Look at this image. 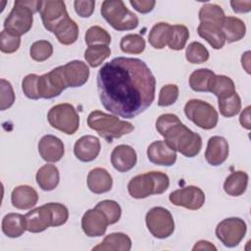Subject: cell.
<instances>
[{"label":"cell","mask_w":251,"mask_h":251,"mask_svg":"<svg viewBox=\"0 0 251 251\" xmlns=\"http://www.w3.org/2000/svg\"><path fill=\"white\" fill-rule=\"evenodd\" d=\"M95 208L100 210L105 215L109 225H113L119 222L122 215L121 206L114 200H102L96 204Z\"/></svg>","instance_id":"60d3db41"},{"label":"cell","mask_w":251,"mask_h":251,"mask_svg":"<svg viewBox=\"0 0 251 251\" xmlns=\"http://www.w3.org/2000/svg\"><path fill=\"white\" fill-rule=\"evenodd\" d=\"M111 55V49L107 45L95 44L88 46L84 51V59L92 68L99 67Z\"/></svg>","instance_id":"d6a6232c"},{"label":"cell","mask_w":251,"mask_h":251,"mask_svg":"<svg viewBox=\"0 0 251 251\" xmlns=\"http://www.w3.org/2000/svg\"><path fill=\"white\" fill-rule=\"evenodd\" d=\"M47 120L52 127L69 135L75 133L79 127V116L69 103L53 106L47 114Z\"/></svg>","instance_id":"ba28073f"},{"label":"cell","mask_w":251,"mask_h":251,"mask_svg":"<svg viewBox=\"0 0 251 251\" xmlns=\"http://www.w3.org/2000/svg\"><path fill=\"white\" fill-rule=\"evenodd\" d=\"M130 5L139 13L147 14L153 10L156 2L154 0H130Z\"/></svg>","instance_id":"c3c4849f"},{"label":"cell","mask_w":251,"mask_h":251,"mask_svg":"<svg viewBox=\"0 0 251 251\" xmlns=\"http://www.w3.org/2000/svg\"><path fill=\"white\" fill-rule=\"evenodd\" d=\"M67 83L63 75V67L59 66L47 74L38 75L37 93L39 98L51 99L59 96L66 88Z\"/></svg>","instance_id":"7c38bea8"},{"label":"cell","mask_w":251,"mask_h":251,"mask_svg":"<svg viewBox=\"0 0 251 251\" xmlns=\"http://www.w3.org/2000/svg\"><path fill=\"white\" fill-rule=\"evenodd\" d=\"M189 37L188 28L183 25H171L168 46L173 50H181L185 47L186 41Z\"/></svg>","instance_id":"e575fe53"},{"label":"cell","mask_w":251,"mask_h":251,"mask_svg":"<svg viewBox=\"0 0 251 251\" xmlns=\"http://www.w3.org/2000/svg\"><path fill=\"white\" fill-rule=\"evenodd\" d=\"M75 13L81 18H88L94 12L95 1L93 0H75L74 2Z\"/></svg>","instance_id":"7dc6e473"},{"label":"cell","mask_w":251,"mask_h":251,"mask_svg":"<svg viewBox=\"0 0 251 251\" xmlns=\"http://www.w3.org/2000/svg\"><path fill=\"white\" fill-rule=\"evenodd\" d=\"M248 175L243 171L231 173L224 182V190L229 196H240L247 188Z\"/></svg>","instance_id":"4dcf8cb0"},{"label":"cell","mask_w":251,"mask_h":251,"mask_svg":"<svg viewBox=\"0 0 251 251\" xmlns=\"http://www.w3.org/2000/svg\"><path fill=\"white\" fill-rule=\"evenodd\" d=\"M230 6L232 8V11L237 14L248 13L251 11V1L250 0H244V1L232 0V1H230Z\"/></svg>","instance_id":"681fc988"},{"label":"cell","mask_w":251,"mask_h":251,"mask_svg":"<svg viewBox=\"0 0 251 251\" xmlns=\"http://www.w3.org/2000/svg\"><path fill=\"white\" fill-rule=\"evenodd\" d=\"M170 185L169 176L162 172H148L133 176L128 184L129 195L135 199H143L153 194L164 193Z\"/></svg>","instance_id":"8992f818"},{"label":"cell","mask_w":251,"mask_h":251,"mask_svg":"<svg viewBox=\"0 0 251 251\" xmlns=\"http://www.w3.org/2000/svg\"><path fill=\"white\" fill-rule=\"evenodd\" d=\"M102 17L116 30H131L137 27L138 18L122 0H105L100 9Z\"/></svg>","instance_id":"52a82bcc"},{"label":"cell","mask_w":251,"mask_h":251,"mask_svg":"<svg viewBox=\"0 0 251 251\" xmlns=\"http://www.w3.org/2000/svg\"><path fill=\"white\" fill-rule=\"evenodd\" d=\"M169 200L175 206L184 207L188 210H198L205 203V193L194 185H188L170 193Z\"/></svg>","instance_id":"4fadbf2b"},{"label":"cell","mask_w":251,"mask_h":251,"mask_svg":"<svg viewBox=\"0 0 251 251\" xmlns=\"http://www.w3.org/2000/svg\"><path fill=\"white\" fill-rule=\"evenodd\" d=\"M216 74L209 69H198L189 76V86L197 92H210L214 84Z\"/></svg>","instance_id":"f1b7e54d"},{"label":"cell","mask_w":251,"mask_h":251,"mask_svg":"<svg viewBox=\"0 0 251 251\" xmlns=\"http://www.w3.org/2000/svg\"><path fill=\"white\" fill-rule=\"evenodd\" d=\"M225 12L221 6L216 4H204L198 14V18L200 23H209L215 24L221 26L224 19H225Z\"/></svg>","instance_id":"836d02e7"},{"label":"cell","mask_w":251,"mask_h":251,"mask_svg":"<svg viewBox=\"0 0 251 251\" xmlns=\"http://www.w3.org/2000/svg\"><path fill=\"white\" fill-rule=\"evenodd\" d=\"M247 230L245 222L240 218H227L216 227L217 238L226 247H235L244 238Z\"/></svg>","instance_id":"8fae6325"},{"label":"cell","mask_w":251,"mask_h":251,"mask_svg":"<svg viewBox=\"0 0 251 251\" xmlns=\"http://www.w3.org/2000/svg\"><path fill=\"white\" fill-rule=\"evenodd\" d=\"M229 148L226 139L223 136L215 135L209 138L205 151V159L212 166L222 165L228 157Z\"/></svg>","instance_id":"ffe728a7"},{"label":"cell","mask_w":251,"mask_h":251,"mask_svg":"<svg viewBox=\"0 0 251 251\" xmlns=\"http://www.w3.org/2000/svg\"><path fill=\"white\" fill-rule=\"evenodd\" d=\"M87 186L93 193H105L112 189L113 178L105 169L94 168L88 173Z\"/></svg>","instance_id":"603a6c76"},{"label":"cell","mask_w":251,"mask_h":251,"mask_svg":"<svg viewBox=\"0 0 251 251\" xmlns=\"http://www.w3.org/2000/svg\"><path fill=\"white\" fill-rule=\"evenodd\" d=\"M84 40L88 46L95 44H102L108 46L111 43V35L106 29L102 28L101 26L93 25L86 30Z\"/></svg>","instance_id":"ab89813d"},{"label":"cell","mask_w":251,"mask_h":251,"mask_svg":"<svg viewBox=\"0 0 251 251\" xmlns=\"http://www.w3.org/2000/svg\"><path fill=\"white\" fill-rule=\"evenodd\" d=\"M136 152L129 145H118L111 153V163L113 167L121 173H126L131 170L136 165Z\"/></svg>","instance_id":"d6986e66"},{"label":"cell","mask_w":251,"mask_h":251,"mask_svg":"<svg viewBox=\"0 0 251 251\" xmlns=\"http://www.w3.org/2000/svg\"><path fill=\"white\" fill-rule=\"evenodd\" d=\"M210 92L215 94L218 97V100H220L231 96L236 91L234 82L230 77L224 75H216L214 84Z\"/></svg>","instance_id":"d590c367"},{"label":"cell","mask_w":251,"mask_h":251,"mask_svg":"<svg viewBox=\"0 0 251 251\" xmlns=\"http://www.w3.org/2000/svg\"><path fill=\"white\" fill-rule=\"evenodd\" d=\"M21 44V36L13 35L6 30H2L0 33V50L3 53L11 54L16 52Z\"/></svg>","instance_id":"f6af8a7d"},{"label":"cell","mask_w":251,"mask_h":251,"mask_svg":"<svg viewBox=\"0 0 251 251\" xmlns=\"http://www.w3.org/2000/svg\"><path fill=\"white\" fill-rule=\"evenodd\" d=\"M241 65L247 74H250V51H246L241 57Z\"/></svg>","instance_id":"f5cc1de1"},{"label":"cell","mask_w":251,"mask_h":251,"mask_svg":"<svg viewBox=\"0 0 251 251\" xmlns=\"http://www.w3.org/2000/svg\"><path fill=\"white\" fill-rule=\"evenodd\" d=\"M38 201L36 190L29 185H19L11 193L12 205L20 210H28L35 206Z\"/></svg>","instance_id":"7402d4cb"},{"label":"cell","mask_w":251,"mask_h":251,"mask_svg":"<svg viewBox=\"0 0 251 251\" xmlns=\"http://www.w3.org/2000/svg\"><path fill=\"white\" fill-rule=\"evenodd\" d=\"M218 105L222 116L226 118H231L240 112L241 99L239 95L235 92L229 97L218 100Z\"/></svg>","instance_id":"74e56055"},{"label":"cell","mask_w":251,"mask_h":251,"mask_svg":"<svg viewBox=\"0 0 251 251\" xmlns=\"http://www.w3.org/2000/svg\"><path fill=\"white\" fill-rule=\"evenodd\" d=\"M53 54V46L47 40H38L31 44L29 55L36 62H43Z\"/></svg>","instance_id":"b9f144b4"},{"label":"cell","mask_w":251,"mask_h":251,"mask_svg":"<svg viewBox=\"0 0 251 251\" xmlns=\"http://www.w3.org/2000/svg\"><path fill=\"white\" fill-rule=\"evenodd\" d=\"M87 126L108 142H112L113 139L120 138L134 130L131 123L120 120L116 116L106 114L99 110L92 111L88 115Z\"/></svg>","instance_id":"5b68a950"},{"label":"cell","mask_w":251,"mask_h":251,"mask_svg":"<svg viewBox=\"0 0 251 251\" xmlns=\"http://www.w3.org/2000/svg\"><path fill=\"white\" fill-rule=\"evenodd\" d=\"M131 248V239L123 232H113L108 234L101 243L94 246L92 250L99 251H129Z\"/></svg>","instance_id":"cb8c5ba5"},{"label":"cell","mask_w":251,"mask_h":251,"mask_svg":"<svg viewBox=\"0 0 251 251\" xmlns=\"http://www.w3.org/2000/svg\"><path fill=\"white\" fill-rule=\"evenodd\" d=\"M36 182L38 186L44 191H51L55 189L60 181L59 170L55 165L46 164L39 168L36 173Z\"/></svg>","instance_id":"484cf974"},{"label":"cell","mask_w":251,"mask_h":251,"mask_svg":"<svg viewBox=\"0 0 251 251\" xmlns=\"http://www.w3.org/2000/svg\"><path fill=\"white\" fill-rule=\"evenodd\" d=\"M38 152L44 161L56 163L63 158L65 146L63 141L57 136L46 134L38 142Z\"/></svg>","instance_id":"e0dca14e"},{"label":"cell","mask_w":251,"mask_h":251,"mask_svg":"<svg viewBox=\"0 0 251 251\" xmlns=\"http://www.w3.org/2000/svg\"><path fill=\"white\" fill-rule=\"evenodd\" d=\"M1 227L6 236L11 238L20 237L26 230L25 218L18 213H9L4 216Z\"/></svg>","instance_id":"4316f807"},{"label":"cell","mask_w":251,"mask_h":251,"mask_svg":"<svg viewBox=\"0 0 251 251\" xmlns=\"http://www.w3.org/2000/svg\"><path fill=\"white\" fill-rule=\"evenodd\" d=\"M120 48L126 54H140L145 49V40L139 34L129 33L122 37Z\"/></svg>","instance_id":"8d00e7d4"},{"label":"cell","mask_w":251,"mask_h":251,"mask_svg":"<svg viewBox=\"0 0 251 251\" xmlns=\"http://www.w3.org/2000/svg\"><path fill=\"white\" fill-rule=\"evenodd\" d=\"M39 14L44 27L50 32H53L55 27L69 16L65 2L59 0L41 1Z\"/></svg>","instance_id":"5bb4252c"},{"label":"cell","mask_w":251,"mask_h":251,"mask_svg":"<svg viewBox=\"0 0 251 251\" xmlns=\"http://www.w3.org/2000/svg\"><path fill=\"white\" fill-rule=\"evenodd\" d=\"M185 58L191 64H202L208 61L209 51L202 43L193 41L186 47Z\"/></svg>","instance_id":"f35d334b"},{"label":"cell","mask_w":251,"mask_h":251,"mask_svg":"<svg viewBox=\"0 0 251 251\" xmlns=\"http://www.w3.org/2000/svg\"><path fill=\"white\" fill-rule=\"evenodd\" d=\"M171 25L168 23H158L150 30L148 35V41L155 49H163L168 45L169 33Z\"/></svg>","instance_id":"1f68e13d"},{"label":"cell","mask_w":251,"mask_h":251,"mask_svg":"<svg viewBox=\"0 0 251 251\" xmlns=\"http://www.w3.org/2000/svg\"><path fill=\"white\" fill-rule=\"evenodd\" d=\"M200 37L204 38L214 49H222L226 43L221 26L215 24L200 23L197 27Z\"/></svg>","instance_id":"f546056e"},{"label":"cell","mask_w":251,"mask_h":251,"mask_svg":"<svg viewBox=\"0 0 251 251\" xmlns=\"http://www.w3.org/2000/svg\"><path fill=\"white\" fill-rule=\"evenodd\" d=\"M58 41L63 45H71L77 40L78 25L68 16L53 30Z\"/></svg>","instance_id":"83f0119b"},{"label":"cell","mask_w":251,"mask_h":251,"mask_svg":"<svg viewBox=\"0 0 251 251\" xmlns=\"http://www.w3.org/2000/svg\"><path fill=\"white\" fill-rule=\"evenodd\" d=\"M178 87L176 84L164 85L159 93L158 105L160 107H167L173 105L178 98Z\"/></svg>","instance_id":"7bdbcfd3"},{"label":"cell","mask_w":251,"mask_h":251,"mask_svg":"<svg viewBox=\"0 0 251 251\" xmlns=\"http://www.w3.org/2000/svg\"><path fill=\"white\" fill-rule=\"evenodd\" d=\"M221 29L225 40L228 43L241 40L246 33V25L244 22L236 17H225Z\"/></svg>","instance_id":"d4e9b609"},{"label":"cell","mask_w":251,"mask_h":251,"mask_svg":"<svg viewBox=\"0 0 251 251\" xmlns=\"http://www.w3.org/2000/svg\"><path fill=\"white\" fill-rule=\"evenodd\" d=\"M192 250H217V247L207 240H199L195 243Z\"/></svg>","instance_id":"816d5d0a"},{"label":"cell","mask_w":251,"mask_h":251,"mask_svg":"<svg viewBox=\"0 0 251 251\" xmlns=\"http://www.w3.org/2000/svg\"><path fill=\"white\" fill-rule=\"evenodd\" d=\"M62 67L68 87H79L88 80L89 68L84 62L74 60Z\"/></svg>","instance_id":"ac0fdd59"},{"label":"cell","mask_w":251,"mask_h":251,"mask_svg":"<svg viewBox=\"0 0 251 251\" xmlns=\"http://www.w3.org/2000/svg\"><path fill=\"white\" fill-rule=\"evenodd\" d=\"M147 157L155 165L170 167L176 161V151L165 140H157L148 146Z\"/></svg>","instance_id":"2e32d148"},{"label":"cell","mask_w":251,"mask_h":251,"mask_svg":"<svg viewBox=\"0 0 251 251\" xmlns=\"http://www.w3.org/2000/svg\"><path fill=\"white\" fill-rule=\"evenodd\" d=\"M156 129L171 147L185 157H195L202 149L201 136L184 126L175 114L159 116Z\"/></svg>","instance_id":"7a4b0ae2"},{"label":"cell","mask_w":251,"mask_h":251,"mask_svg":"<svg viewBox=\"0 0 251 251\" xmlns=\"http://www.w3.org/2000/svg\"><path fill=\"white\" fill-rule=\"evenodd\" d=\"M250 109L251 107L250 106H247L246 108L243 109V111L241 112L240 114V117H239V123L240 125L246 128V129H250L251 128V124H250Z\"/></svg>","instance_id":"f907efd6"},{"label":"cell","mask_w":251,"mask_h":251,"mask_svg":"<svg viewBox=\"0 0 251 251\" xmlns=\"http://www.w3.org/2000/svg\"><path fill=\"white\" fill-rule=\"evenodd\" d=\"M101 144L93 135H83L78 138L74 146L75 156L81 162H91L99 155Z\"/></svg>","instance_id":"44dd1931"},{"label":"cell","mask_w":251,"mask_h":251,"mask_svg":"<svg viewBox=\"0 0 251 251\" xmlns=\"http://www.w3.org/2000/svg\"><path fill=\"white\" fill-rule=\"evenodd\" d=\"M0 109L4 111L13 106L15 102V92L12 87V84L4 79H0Z\"/></svg>","instance_id":"ee69618b"},{"label":"cell","mask_w":251,"mask_h":251,"mask_svg":"<svg viewBox=\"0 0 251 251\" xmlns=\"http://www.w3.org/2000/svg\"><path fill=\"white\" fill-rule=\"evenodd\" d=\"M145 223L150 233L159 239L171 236L175 230V221L171 212L163 207L151 208L145 217Z\"/></svg>","instance_id":"30bf717a"},{"label":"cell","mask_w":251,"mask_h":251,"mask_svg":"<svg viewBox=\"0 0 251 251\" xmlns=\"http://www.w3.org/2000/svg\"><path fill=\"white\" fill-rule=\"evenodd\" d=\"M37 78L38 75L35 74L27 75L24 77L22 81V89L24 91V94L32 100L39 99L38 93H37Z\"/></svg>","instance_id":"bcb514c9"},{"label":"cell","mask_w":251,"mask_h":251,"mask_svg":"<svg viewBox=\"0 0 251 251\" xmlns=\"http://www.w3.org/2000/svg\"><path fill=\"white\" fill-rule=\"evenodd\" d=\"M108 225L105 215L95 207L87 210L81 218V228L89 237L102 236L106 232Z\"/></svg>","instance_id":"9a60e30c"},{"label":"cell","mask_w":251,"mask_h":251,"mask_svg":"<svg viewBox=\"0 0 251 251\" xmlns=\"http://www.w3.org/2000/svg\"><path fill=\"white\" fill-rule=\"evenodd\" d=\"M26 230L37 233L49 226H60L69 219L68 208L61 203H46L25 215Z\"/></svg>","instance_id":"3957f363"},{"label":"cell","mask_w":251,"mask_h":251,"mask_svg":"<svg viewBox=\"0 0 251 251\" xmlns=\"http://www.w3.org/2000/svg\"><path fill=\"white\" fill-rule=\"evenodd\" d=\"M41 1L34 0H17L8 17L4 21V30L21 36L32 26L33 14L39 12Z\"/></svg>","instance_id":"277c9868"},{"label":"cell","mask_w":251,"mask_h":251,"mask_svg":"<svg viewBox=\"0 0 251 251\" xmlns=\"http://www.w3.org/2000/svg\"><path fill=\"white\" fill-rule=\"evenodd\" d=\"M184 114L192 123L203 129L214 128L219 120L218 112L215 108L199 99H191L184 106Z\"/></svg>","instance_id":"9c48e42d"},{"label":"cell","mask_w":251,"mask_h":251,"mask_svg":"<svg viewBox=\"0 0 251 251\" xmlns=\"http://www.w3.org/2000/svg\"><path fill=\"white\" fill-rule=\"evenodd\" d=\"M156 78L146 63L137 58L117 57L97 74L101 104L110 113L132 119L151 106Z\"/></svg>","instance_id":"6da1fadb"}]
</instances>
